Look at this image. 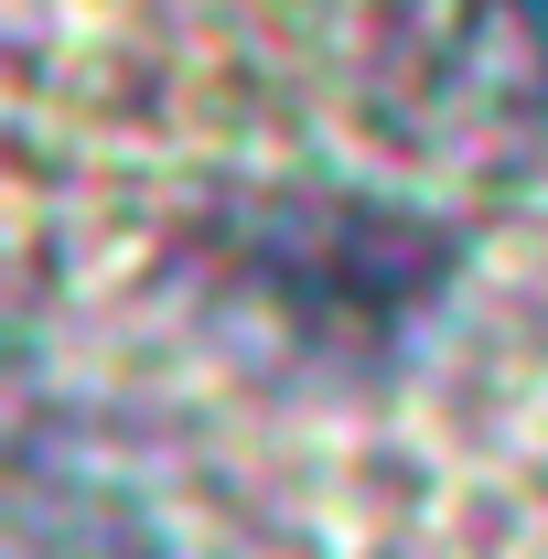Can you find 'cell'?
<instances>
[{"instance_id": "1", "label": "cell", "mask_w": 548, "mask_h": 559, "mask_svg": "<svg viewBox=\"0 0 548 559\" xmlns=\"http://www.w3.org/2000/svg\"><path fill=\"white\" fill-rule=\"evenodd\" d=\"M516 11H527V44L548 55V0H516Z\"/></svg>"}]
</instances>
